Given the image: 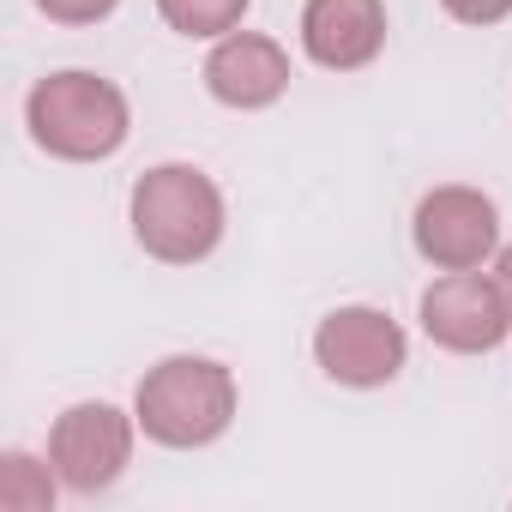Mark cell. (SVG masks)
<instances>
[{"label":"cell","instance_id":"6da1fadb","mask_svg":"<svg viewBox=\"0 0 512 512\" xmlns=\"http://www.w3.org/2000/svg\"><path fill=\"white\" fill-rule=\"evenodd\" d=\"M127 223L157 266H199L217 253L229 211H223L217 181L199 163H157L133 181Z\"/></svg>","mask_w":512,"mask_h":512},{"label":"cell","instance_id":"7a4b0ae2","mask_svg":"<svg viewBox=\"0 0 512 512\" xmlns=\"http://www.w3.org/2000/svg\"><path fill=\"white\" fill-rule=\"evenodd\" d=\"M25 127H31L37 151H49L61 163H103L127 145L133 109H127V91L115 79L67 67V73H49L31 85Z\"/></svg>","mask_w":512,"mask_h":512},{"label":"cell","instance_id":"3957f363","mask_svg":"<svg viewBox=\"0 0 512 512\" xmlns=\"http://www.w3.org/2000/svg\"><path fill=\"white\" fill-rule=\"evenodd\" d=\"M235 404H241L235 374L211 356H163L157 368H145V380L133 392L139 434L169 452H199V446L223 440L235 422Z\"/></svg>","mask_w":512,"mask_h":512},{"label":"cell","instance_id":"277c9868","mask_svg":"<svg viewBox=\"0 0 512 512\" xmlns=\"http://www.w3.org/2000/svg\"><path fill=\"white\" fill-rule=\"evenodd\" d=\"M133 434H139V416L103 404V398H85V404H67L49 428V464L61 476L67 494H103L127 476L133 464Z\"/></svg>","mask_w":512,"mask_h":512},{"label":"cell","instance_id":"5b68a950","mask_svg":"<svg viewBox=\"0 0 512 512\" xmlns=\"http://www.w3.org/2000/svg\"><path fill=\"white\" fill-rule=\"evenodd\" d=\"M314 362H320L326 380H338L350 392H374V386H392L404 374L410 338L386 308L350 302V308H332L314 326Z\"/></svg>","mask_w":512,"mask_h":512},{"label":"cell","instance_id":"8992f818","mask_svg":"<svg viewBox=\"0 0 512 512\" xmlns=\"http://www.w3.org/2000/svg\"><path fill=\"white\" fill-rule=\"evenodd\" d=\"M410 241L434 272H482L500 253V205L482 187H434L410 217Z\"/></svg>","mask_w":512,"mask_h":512},{"label":"cell","instance_id":"52a82bcc","mask_svg":"<svg viewBox=\"0 0 512 512\" xmlns=\"http://www.w3.org/2000/svg\"><path fill=\"white\" fill-rule=\"evenodd\" d=\"M416 320H422L428 344H440L452 356H488L512 338V314H506L494 272H440L422 290Z\"/></svg>","mask_w":512,"mask_h":512},{"label":"cell","instance_id":"ba28073f","mask_svg":"<svg viewBox=\"0 0 512 512\" xmlns=\"http://www.w3.org/2000/svg\"><path fill=\"white\" fill-rule=\"evenodd\" d=\"M205 91L223 103V109H272L284 91H290V55L278 37H260V31H229L211 43L205 55Z\"/></svg>","mask_w":512,"mask_h":512},{"label":"cell","instance_id":"9c48e42d","mask_svg":"<svg viewBox=\"0 0 512 512\" xmlns=\"http://www.w3.org/2000/svg\"><path fill=\"white\" fill-rule=\"evenodd\" d=\"M302 49L326 73H362L386 49V0H308Z\"/></svg>","mask_w":512,"mask_h":512},{"label":"cell","instance_id":"30bf717a","mask_svg":"<svg viewBox=\"0 0 512 512\" xmlns=\"http://www.w3.org/2000/svg\"><path fill=\"white\" fill-rule=\"evenodd\" d=\"M55 464L31 452H0V512H55Z\"/></svg>","mask_w":512,"mask_h":512},{"label":"cell","instance_id":"8fae6325","mask_svg":"<svg viewBox=\"0 0 512 512\" xmlns=\"http://www.w3.org/2000/svg\"><path fill=\"white\" fill-rule=\"evenodd\" d=\"M253 0H157V13L175 37H199V43H217L229 31H241Z\"/></svg>","mask_w":512,"mask_h":512},{"label":"cell","instance_id":"7c38bea8","mask_svg":"<svg viewBox=\"0 0 512 512\" xmlns=\"http://www.w3.org/2000/svg\"><path fill=\"white\" fill-rule=\"evenodd\" d=\"M115 7H121V0H37V13H43L49 25H73V31L103 25Z\"/></svg>","mask_w":512,"mask_h":512},{"label":"cell","instance_id":"4fadbf2b","mask_svg":"<svg viewBox=\"0 0 512 512\" xmlns=\"http://www.w3.org/2000/svg\"><path fill=\"white\" fill-rule=\"evenodd\" d=\"M440 7H446L458 25H476V31H488V25L512 19V0H440Z\"/></svg>","mask_w":512,"mask_h":512},{"label":"cell","instance_id":"5bb4252c","mask_svg":"<svg viewBox=\"0 0 512 512\" xmlns=\"http://www.w3.org/2000/svg\"><path fill=\"white\" fill-rule=\"evenodd\" d=\"M494 284H500V296H506V314H512V247H500V253H494Z\"/></svg>","mask_w":512,"mask_h":512}]
</instances>
